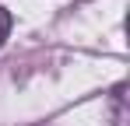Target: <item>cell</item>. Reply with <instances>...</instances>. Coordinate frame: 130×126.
Returning <instances> with one entry per match:
<instances>
[{
    "label": "cell",
    "mask_w": 130,
    "mask_h": 126,
    "mask_svg": "<svg viewBox=\"0 0 130 126\" xmlns=\"http://www.w3.org/2000/svg\"><path fill=\"white\" fill-rule=\"evenodd\" d=\"M112 126H127V88L123 84L112 91Z\"/></svg>",
    "instance_id": "cell-1"
},
{
    "label": "cell",
    "mask_w": 130,
    "mask_h": 126,
    "mask_svg": "<svg viewBox=\"0 0 130 126\" xmlns=\"http://www.w3.org/2000/svg\"><path fill=\"white\" fill-rule=\"evenodd\" d=\"M11 25H14L11 11H7V7H0V46H4V42H7V35H11Z\"/></svg>",
    "instance_id": "cell-2"
}]
</instances>
